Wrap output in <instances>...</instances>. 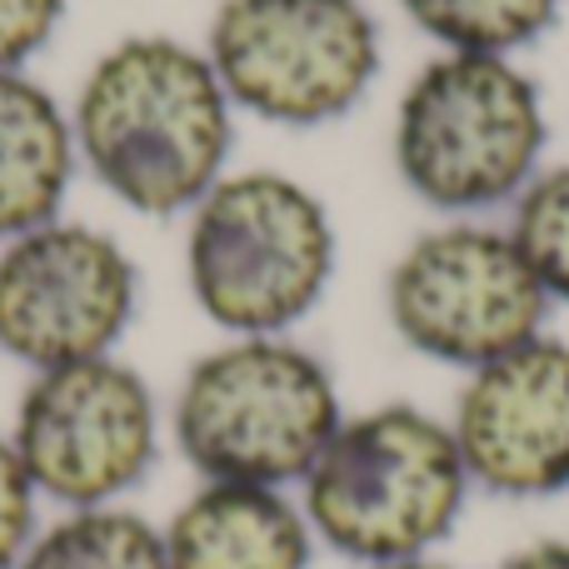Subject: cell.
Instances as JSON below:
<instances>
[{"mask_svg": "<svg viewBox=\"0 0 569 569\" xmlns=\"http://www.w3.org/2000/svg\"><path fill=\"white\" fill-rule=\"evenodd\" d=\"M505 569H569V540H540L525 545L520 555H510Z\"/></svg>", "mask_w": 569, "mask_h": 569, "instance_id": "18", "label": "cell"}, {"mask_svg": "<svg viewBox=\"0 0 569 569\" xmlns=\"http://www.w3.org/2000/svg\"><path fill=\"white\" fill-rule=\"evenodd\" d=\"M136 300V260L100 226L60 216L0 246V350L30 375L116 355Z\"/></svg>", "mask_w": 569, "mask_h": 569, "instance_id": "9", "label": "cell"}, {"mask_svg": "<svg viewBox=\"0 0 569 569\" xmlns=\"http://www.w3.org/2000/svg\"><path fill=\"white\" fill-rule=\"evenodd\" d=\"M400 6L440 50L515 56L560 20L565 0H400Z\"/></svg>", "mask_w": 569, "mask_h": 569, "instance_id": "14", "label": "cell"}, {"mask_svg": "<svg viewBox=\"0 0 569 569\" xmlns=\"http://www.w3.org/2000/svg\"><path fill=\"white\" fill-rule=\"evenodd\" d=\"M470 485L500 500L569 490V340L535 335L465 375L450 415Z\"/></svg>", "mask_w": 569, "mask_h": 569, "instance_id": "10", "label": "cell"}, {"mask_svg": "<svg viewBox=\"0 0 569 569\" xmlns=\"http://www.w3.org/2000/svg\"><path fill=\"white\" fill-rule=\"evenodd\" d=\"M380 569H455V565H440L435 555H420V560H400V565H380Z\"/></svg>", "mask_w": 569, "mask_h": 569, "instance_id": "19", "label": "cell"}, {"mask_svg": "<svg viewBox=\"0 0 569 569\" xmlns=\"http://www.w3.org/2000/svg\"><path fill=\"white\" fill-rule=\"evenodd\" d=\"M545 96L515 56L440 50L415 70L390 126L395 176L420 206L450 220L515 206L545 170Z\"/></svg>", "mask_w": 569, "mask_h": 569, "instance_id": "3", "label": "cell"}, {"mask_svg": "<svg viewBox=\"0 0 569 569\" xmlns=\"http://www.w3.org/2000/svg\"><path fill=\"white\" fill-rule=\"evenodd\" d=\"M206 56L236 110L280 130H320L370 96L380 26L365 0H220Z\"/></svg>", "mask_w": 569, "mask_h": 569, "instance_id": "6", "label": "cell"}, {"mask_svg": "<svg viewBox=\"0 0 569 569\" xmlns=\"http://www.w3.org/2000/svg\"><path fill=\"white\" fill-rule=\"evenodd\" d=\"M335 276V220L284 170H226L190 206L186 284L226 335H290Z\"/></svg>", "mask_w": 569, "mask_h": 569, "instance_id": "5", "label": "cell"}, {"mask_svg": "<svg viewBox=\"0 0 569 569\" xmlns=\"http://www.w3.org/2000/svg\"><path fill=\"white\" fill-rule=\"evenodd\" d=\"M80 170L70 110L26 70H0V246L60 220Z\"/></svg>", "mask_w": 569, "mask_h": 569, "instance_id": "12", "label": "cell"}, {"mask_svg": "<svg viewBox=\"0 0 569 569\" xmlns=\"http://www.w3.org/2000/svg\"><path fill=\"white\" fill-rule=\"evenodd\" d=\"M470 490L450 420L420 405H375L340 420L300 480V510L325 550L380 569L440 550Z\"/></svg>", "mask_w": 569, "mask_h": 569, "instance_id": "2", "label": "cell"}, {"mask_svg": "<svg viewBox=\"0 0 569 569\" xmlns=\"http://www.w3.org/2000/svg\"><path fill=\"white\" fill-rule=\"evenodd\" d=\"M510 240L550 300L569 305V160L545 166L510 206Z\"/></svg>", "mask_w": 569, "mask_h": 569, "instance_id": "15", "label": "cell"}, {"mask_svg": "<svg viewBox=\"0 0 569 569\" xmlns=\"http://www.w3.org/2000/svg\"><path fill=\"white\" fill-rule=\"evenodd\" d=\"M236 116L206 46L176 36L116 40L86 70L70 106L90 180L150 220L190 216L226 176Z\"/></svg>", "mask_w": 569, "mask_h": 569, "instance_id": "1", "label": "cell"}, {"mask_svg": "<svg viewBox=\"0 0 569 569\" xmlns=\"http://www.w3.org/2000/svg\"><path fill=\"white\" fill-rule=\"evenodd\" d=\"M160 535L170 569H310L320 545L300 500L230 480H200Z\"/></svg>", "mask_w": 569, "mask_h": 569, "instance_id": "11", "label": "cell"}, {"mask_svg": "<svg viewBox=\"0 0 569 569\" xmlns=\"http://www.w3.org/2000/svg\"><path fill=\"white\" fill-rule=\"evenodd\" d=\"M550 305L510 230L485 220H445L415 236L385 276L395 335L465 375L545 335Z\"/></svg>", "mask_w": 569, "mask_h": 569, "instance_id": "7", "label": "cell"}, {"mask_svg": "<svg viewBox=\"0 0 569 569\" xmlns=\"http://www.w3.org/2000/svg\"><path fill=\"white\" fill-rule=\"evenodd\" d=\"M10 445L40 500L60 510L120 505L160 455V400L120 355L36 370L10 420Z\"/></svg>", "mask_w": 569, "mask_h": 569, "instance_id": "8", "label": "cell"}, {"mask_svg": "<svg viewBox=\"0 0 569 569\" xmlns=\"http://www.w3.org/2000/svg\"><path fill=\"white\" fill-rule=\"evenodd\" d=\"M66 0H0V70H26L56 40Z\"/></svg>", "mask_w": 569, "mask_h": 569, "instance_id": "17", "label": "cell"}, {"mask_svg": "<svg viewBox=\"0 0 569 569\" xmlns=\"http://www.w3.org/2000/svg\"><path fill=\"white\" fill-rule=\"evenodd\" d=\"M330 365L290 335H230L186 370L170 435L200 480L290 490L340 430Z\"/></svg>", "mask_w": 569, "mask_h": 569, "instance_id": "4", "label": "cell"}, {"mask_svg": "<svg viewBox=\"0 0 569 569\" xmlns=\"http://www.w3.org/2000/svg\"><path fill=\"white\" fill-rule=\"evenodd\" d=\"M16 569H170V560L160 525L126 505H90L36 530Z\"/></svg>", "mask_w": 569, "mask_h": 569, "instance_id": "13", "label": "cell"}, {"mask_svg": "<svg viewBox=\"0 0 569 569\" xmlns=\"http://www.w3.org/2000/svg\"><path fill=\"white\" fill-rule=\"evenodd\" d=\"M40 495L30 485L26 465H20L16 445H10V430H0V569H16L26 545L36 540L40 530Z\"/></svg>", "mask_w": 569, "mask_h": 569, "instance_id": "16", "label": "cell"}]
</instances>
